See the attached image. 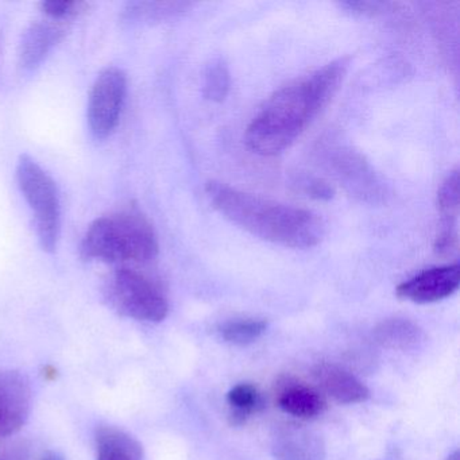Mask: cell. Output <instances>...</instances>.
Returning <instances> with one entry per match:
<instances>
[{"instance_id": "30bf717a", "label": "cell", "mask_w": 460, "mask_h": 460, "mask_svg": "<svg viewBox=\"0 0 460 460\" xmlns=\"http://www.w3.org/2000/svg\"><path fill=\"white\" fill-rule=\"evenodd\" d=\"M271 452L276 460H325L327 448L319 433L297 422L274 428Z\"/></svg>"}, {"instance_id": "e0dca14e", "label": "cell", "mask_w": 460, "mask_h": 460, "mask_svg": "<svg viewBox=\"0 0 460 460\" xmlns=\"http://www.w3.org/2000/svg\"><path fill=\"white\" fill-rule=\"evenodd\" d=\"M227 402L230 406V424L233 427H241L246 424L247 420L252 414L262 411L265 402H263L262 394L260 390L252 384H238L228 392Z\"/></svg>"}, {"instance_id": "52a82bcc", "label": "cell", "mask_w": 460, "mask_h": 460, "mask_svg": "<svg viewBox=\"0 0 460 460\" xmlns=\"http://www.w3.org/2000/svg\"><path fill=\"white\" fill-rule=\"evenodd\" d=\"M328 164L336 179L351 195L371 203L384 198L385 190L376 172L354 150L343 146L331 150Z\"/></svg>"}, {"instance_id": "603a6c76", "label": "cell", "mask_w": 460, "mask_h": 460, "mask_svg": "<svg viewBox=\"0 0 460 460\" xmlns=\"http://www.w3.org/2000/svg\"><path fill=\"white\" fill-rule=\"evenodd\" d=\"M42 460H66L64 459L63 455L58 454V452L50 451L48 454L44 455Z\"/></svg>"}, {"instance_id": "5bb4252c", "label": "cell", "mask_w": 460, "mask_h": 460, "mask_svg": "<svg viewBox=\"0 0 460 460\" xmlns=\"http://www.w3.org/2000/svg\"><path fill=\"white\" fill-rule=\"evenodd\" d=\"M98 460H144V447L126 430L102 427L96 433Z\"/></svg>"}, {"instance_id": "5b68a950", "label": "cell", "mask_w": 460, "mask_h": 460, "mask_svg": "<svg viewBox=\"0 0 460 460\" xmlns=\"http://www.w3.org/2000/svg\"><path fill=\"white\" fill-rule=\"evenodd\" d=\"M106 295L117 311L138 322L160 323L168 316L169 304L161 288L128 266L110 276Z\"/></svg>"}, {"instance_id": "9a60e30c", "label": "cell", "mask_w": 460, "mask_h": 460, "mask_svg": "<svg viewBox=\"0 0 460 460\" xmlns=\"http://www.w3.org/2000/svg\"><path fill=\"white\" fill-rule=\"evenodd\" d=\"M376 341L387 349H414L422 341V331L408 319H387L374 330Z\"/></svg>"}, {"instance_id": "ac0fdd59", "label": "cell", "mask_w": 460, "mask_h": 460, "mask_svg": "<svg viewBox=\"0 0 460 460\" xmlns=\"http://www.w3.org/2000/svg\"><path fill=\"white\" fill-rule=\"evenodd\" d=\"M268 330V323L254 317H238L227 320L219 325V335L223 341L235 346L254 343Z\"/></svg>"}, {"instance_id": "9c48e42d", "label": "cell", "mask_w": 460, "mask_h": 460, "mask_svg": "<svg viewBox=\"0 0 460 460\" xmlns=\"http://www.w3.org/2000/svg\"><path fill=\"white\" fill-rule=\"evenodd\" d=\"M460 285V265L436 266L398 285L397 296L416 304L438 303L454 295Z\"/></svg>"}, {"instance_id": "ffe728a7", "label": "cell", "mask_w": 460, "mask_h": 460, "mask_svg": "<svg viewBox=\"0 0 460 460\" xmlns=\"http://www.w3.org/2000/svg\"><path fill=\"white\" fill-rule=\"evenodd\" d=\"M231 77L227 66L222 60H215L207 66L204 76V96L214 103H222L230 93Z\"/></svg>"}, {"instance_id": "ba28073f", "label": "cell", "mask_w": 460, "mask_h": 460, "mask_svg": "<svg viewBox=\"0 0 460 460\" xmlns=\"http://www.w3.org/2000/svg\"><path fill=\"white\" fill-rule=\"evenodd\" d=\"M33 392L20 371L0 370V438L17 433L31 416Z\"/></svg>"}, {"instance_id": "4fadbf2b", "label": "cell", "mask_w": 460, "mask_h": 460, "mask_svg": "<svg viewBox=\"0 0 460 460\" xmlns=\"http://www.w3.org/2000/svg\"><path fill=\"white\" fill-rule=\"evenodd\" d=\"M277 403L285 413L300 420L314 419L327 406L322 393L308 385L289 378L279 385Z\"/></svg>"}, {"instance_id": "d6986e66", "label": "cell", "mask_w": 460, "mask_h": 460, "mask_svg": "<svg viewBox=\"0 0 460 460\" xmlns=\"http://www.w3.org/2000/svg\"><path fill=\"white\" fill-rule=\"evenodd\" d=\"M459 172L447 176L438 193V207L441 215V228H456L459 217Z\"/></svg>"}, {"instance_id": "7c38bea8", "label": "cell", "mask_w": 460, "mask_h": 460, "mask_svg": "<svg viewBox=\"0 0 460 460\" xmlns=\"http://www.w3.org/2000/svg\"><path fill=\"white\" fill-rule=\"evenodd\" d=\"M314 381L323 393L339 403L365 402L370 390L354 374L333 363H317L312 371Z\"/></svg>"}, {"instance_id": "2e32d148", "label": "cell", "mask_w": 460, "mask_h": 460, "mask_svg": "<svg viewBox=\"0 0 460 460\" xmlns=\"http://www.w3.org/2000/svg\"><path fill=\"white\" fill-rule=\"evenodd\" d=\"M188 6L182 2H131L123 7L120 20L128 25L155 22L179 14Z\"/></svg>"}, {"instance_id": "44dd1931", "label": "cell", "mask_w": 460, "mask_h": 460, "mask_svg": "<svg viewBox=\"0 0 460 460\" xmlns=\"http://www.w3.org/2000/svg\"><path fill=\"white\" fill-rule=\"evenodd\" d=\"M293 187L297 188L304 195L314 200L327 201L335 196V188L320 177L312 174L298 173L293 179Z\"/></svg>"}, {"instance_id": "7a4b0ae2", "label": "cell", "mask_w": 460, "mask_h": 460, "mask_svg": "<svg viewBox=\"0 0 460 460\" xmlns=\"http://www.w3.org/2000/svg\"><path fill=\"white\" fill-rule=\"evenodd\" d=\"M206 193L211 206L226 219L263 241L292 249H309L324 238V223L314 212L219 181L207 182Z\"/></svg>"}, {"instance_id": "7402d4cb", "label": "cell", "mask_w": 460, "mask_h": 460, "mask_svg": "<svg viewBox=\"0 0 460 460\" xmlns=\"http://www.w3.org/2000/svg\"><path fill=\"white\" fill-rule=\"evenodd\" d=\"M87 4L83 2H68V0H45L40 4V9L45 17L53 21H66L76 17Z\"/></svg>"}, {"instance_id": "277c9868", "label": "cell", "mask_w": 460, "mask_h": 460, "mask_svg": "<svg viewBox=\"0 0 460 460\" xmlns=\"http://www.w3.org/2000/svg\"><path fill=\"white\" fill-rule=\"evenodd\" d=\"M17 181L36 219L37 236L44 252H55L60 238L61 204L55 180L28 155L17 164Z\"/></svg>"}, {"instance_id": "3957f363", "label": "cell", "mask_w": 460, "mask_h": 460, "mask_svg": "<svg viewBox=\"0 0 460 460\" xmlns=\"http://www.w3.org/2000/svg\"><path fill=\"white\" fill-rule=\"evenodd\" d=\"M158 239L137 207L98 217L83 238L82 257L115 265L146 263L157 257Z\"/></svg>"}, {"instance_id": "6da1fadb", "label": "cell", "mask_w": 460, "mask_h": 460, "mask_svg": "<svg viewBox=\"0 0 460 460\" xmlns=\"http://www.w3.org/2000/svg\"><path fill=\"white\" fill-rule=\"evenodd\" d=\"M347 68L341 58L277 91L247 128V146L265 157L287 150L335 95Z\"/></svg>"}, {"instance_id": "8992f818", "label": "cell", "mask_w": 460, "mask_h": 460, "mask_svg": "<svg viewBox=\"0 0 460 460\" xmlns=\"http://www.w3.org/2000/svg\"><path fill=\"white\" fill-rule=\"evenodd\" d=\"M128 79L122 69L109 66L96 77L88 101L87 118L96 139L111 136L125 103Z\"/></svg>"}, {"instance_id": "8fae6325", "label": "cell", "mask_w": 460, "mask_h": 460, "mask_svg": "<svg viewBox=\"0 0 460 460\" xmlns=\"http://www.w3.org/2000/svg\"><path fill=\"white\" fill-rule=\"evenodd\" d=\"M68 28L63 21L49 18L31 23L21 40L18 64L25 72H33L44 63L53 48L66 37Z\"/></svg>"}]
</instances>
